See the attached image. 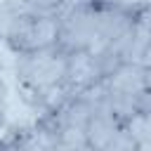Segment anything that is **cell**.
Listing matches in <instances>:
<instances>
[{"label":"cell","instance_id":"obj_10","mask_svg":"<svg viewBox=\"0 0 151 151\" xmlns=\"http://www.w3.org/2000/svg\"><path fill=\"white\" fill-rule=\"evenodd\" d=\"M7 113H9V90H7V83L0 73V134L7 127Z\"/></svg>","mask_w":151,"mask_h":151},{"label":"cell","instance_id":"obj_1","mask_svg":"<svg viewBox=\"0 0 151 151\" xmlns=\"http://www.w3.org/2000/svg\"><path fill=\"white\" fill-rule=\"evenodd\" d=\"M66 59L68 54L59 47H47L38 52L14 54V80L24 99L38 113L59 94H64L66 80Z\"/></svg>","mask_w":151,"mask_h":151},{"label":"cell","instance_id":"obj_4","mask_svg":"<svg viewBox=\"0 0 151 151\" xmlns=\"http://www.w3.org/2000/svg\"><path fill=\"white\" fill-rule=\"evenodd\" d=\"M149 50H151V17H149V12H144L125 33H120L118 38H113L94 50V57L101 68V78L120 64L144 61Z\"/></svg>","mask_w":151,"mask_h":151},{"label":"cell","instance_id":"obj_12","mask_svg":"<svg viewBox=\"0 0 151 151\" xmlns=\"http://www.w3.org/2000/svg\"><path fill=\"white\" fill-rule=\"evenodd\" d=\"M134 151H151V144H142V146H134Z\"/></svg>","mask_w":151,"mask_h":151},{"label":"cell","instance_id":"obj_13","mask_svg":"<svg viewBox=\"0 0 151 151\" xmlns=\"http://www.w3.org/2000/svg\"><path fill=\"white\" fill-rule=\"evenodd\" d=\"M144 2H146V0H144Z\"/></svg>","mask_w":151,"mask_h":151},{"label":"cell","instance_id":"obj_6","mask_svg":"<svg viewBox=\"0 0 151 151\" xmlns=\"http://www.w3.org/2000/svg\"><path fill=\"white\" fill-rule=\"evenodd\" d=\"M0 151H42V146L33 127H17L0 134Z\"/></svg>","mask_w":151,"mask_h":151},{"label":"cell","instance_id":"obj_2","mask_svg":"<svg viewBox=\"0 0 151 151\" xmlns=\"http://www.w3.org/2000/svg\"><path fill=\"white\" fill-rule=\"evenodd\" d=\"M99 92L123 123L134 118L139 111L149 109L151 92H149V83H146L144 61H130V64L116 66L111 73H106L101 78Z\"/></svg>","mask_w":151,"mask_h":151},{"label":"cell","instance_id":"obj_7","mask_svg":"<svg viewBox=\"0 0 151 151\" xmlns=\"http://www.w3.org/2000/svg\"><path fill=\"white\" fill-rule=\"evenodd\" d=\"M125 130H127V134H130L134 146L151 144V106L139 111L134 118H130L125 123Z\"/></svg>","mask_w":151,"mask_h":151},{"label":"cell","instance_id":"obj_3","mask_svg":"<svg viewBox=\"0 0 151 151\" xmlns=\"http://www.w3.org/2000/svg\"><path fill=\"white\" fill-rule=\"evenodd\" d=\"M57 47L66 54L99 47V7L90 0H71L59 14Z\"/></svg>","mask_w":151,"mask_h":151},{"label":"cell","instance_id":"obj_11","mask_svg":"<svg viewBox=\"0 0 151 151\" xmlns=\"http://www.w3.org/2000/svg\"><path fill=\"white\" fill-rule=\"evenodd\" d=\"M144 71H146V83H149V92H151V50L144 59Z\"/></svg>","mask_w":151,"mask_h":151},{"label":"cell","instance_id":"obj_8","mask_svg":"<svg viewBox=\"0 0 151 151\" xmlns=\"http://www.w3.org/2000/svg\"><path fill=\"white\" fill-rule=\"evenodd\" d=\"M24 9L33 12V14H42V17H59L71 0H19Z\"/></svg>","mask_w":151,"mask_h":151},{"label":"cell","instance_id":"obj_5","mask_svg":"<svg viewBox=\"0 0 151 151\" xmlns=\"http://www.w3.org/2000/svg\"><path fill=\"white\" fill-rule=\"evenodd\" d=\"M101 83V68L92 52H73L66 59L64 92H87Z\"/></svg>","mask_w":151,"mask_h":151},{"label":"cell","instance_id":"obj_9","mask_svg":"<svg viewBox=\"0 0 151 151\" xmlns=\"http://www.w3.org/2000/svg\"><path fill=\"white\" fill-rule=\"evenodd\" d=\"M40 146L42 151H92L85 142H64V139H40Z\"/></svg>","mask_w":151,"mask_h":151}]
</instances>
